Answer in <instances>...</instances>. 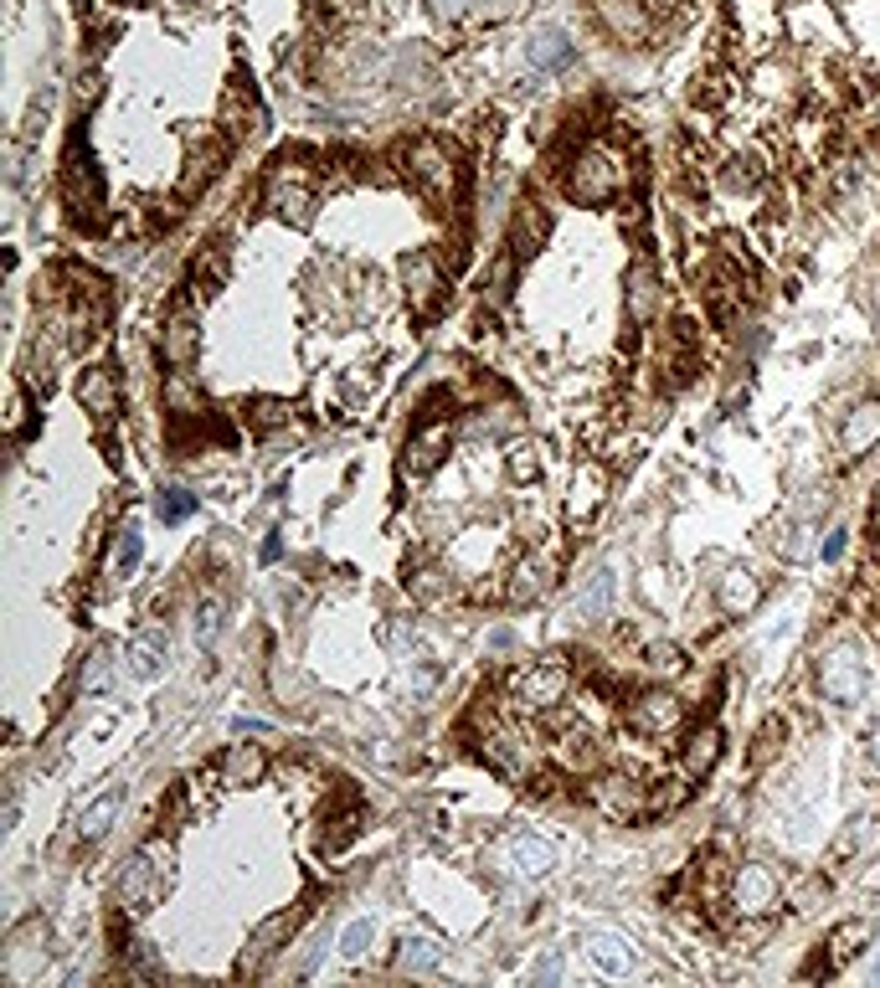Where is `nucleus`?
Instances as JSON below:
<instances>
[{
	"mask_svg": "<svg viewBox=\"0 0 880 988\" xmlns=\"http://www.w3.org/2000/svg\"><path fill=\"white\" fill-rule=\"evenodd\" d=\"M402 160H407L402 165L407 180H412L428 201L448 207V201L459 196V160H453V150H448L443 139H418V145H407Z\"/></svg>",
	"mask_w": 880,
	"mask_h": 988,
	"instance_id": "4",
	"label": "nucleus"
},
{
	"mask_svg": "<svg viewBox=\"0 0 880 988\" xmlns=\"http://www.w3.org/2000/svg\"><path fill=\"white\" fill-rule=\"evenodd\" d=\"M263 772H269V757H263L258 742H232L222 751V763H217V782L222 788H253V782H263Z\"/></svg>",
	"mask_w": 880,
	"mask_h": 988,
	"instance_id": "20",
	"label": "nucleus"
},
{
	"mask_svg": "<svg viewBox=\"0 0 880 988\" xmlns=\"http://www.w3.org/2000/svg\"><path fill=\"white\" fill-rule=\"evenodd\" d=\"M510 860H515V870L521 875H552V865H556V850L546 844V839H536V834H515L510 839Z\"/></svg>",
	"mask_w": 880,
	"mask_h": 988,
	"instance_id": "34",
	"label": "nucleus"
},
{
	"mask_svg": "<svg viewBox=\"0 0 880 988\" xmlns=\"http://www.w3.org/2000/svg\"><path fill=\"white\" fill-rule=\"evenodd\" d=\"M649 6H680V0H649Z\"/></svg>",
	"mask_w": 880,
	"mask_h": 988,
	"instance_id": "58",
	"label": "nucleus"
},
{
	"mask_svg": "<svg viewBox=\"0 0 880 988\" xmlns=\"http://www.w3.org/2000/svg\"><path fill=\"white\" fill-rule=\"evenodd\" d=\"M222 160H227V145L217 135L191 139V155H186V170H180V196L207 191L211 180H217V170H222Z\"/></svg>",
	"mask_w": 880,
	"mask_h": 988,
	"instance_id": "21",
	"label": "nucleus"
},
{
	"mask_svg": "<svg viewBox=\"0 0 880 988\" xmlns=\"http://www.w3.org/2000/svg\"><path fill=\"white\" fill-rule=\"evenodd\" d=\"M556 974H562V963H556V958H546V963H541V968H536V978H541V984H552Z\"/></svg>",
	"mask_w": 880,
	"mask_h": 988,
	"instance_id": "56",
	"label": "nucleus"
},
{
	"mask_svg": "<svg viewBox=\"0 0 880 988\" xmlns=\"http://www.w3.org/2000/svg\"><path fill=\"white\" fill-rule=\"evenodd\" d=\"M552 757L562 772H583V778H593L597 763H603V747L593 742V732H583V726H567V732L552 742Z\"/></svg>",
	"mask_w": 880,
	"mask_h": 988,
	"instance_id": "24",
	"label": "nucleus"
},
{
	"mask_svg": "<svg viewBox=\"0 0 880 988\" xmlns=\"http://www.w3.org/2000/svg\"><path fill=\"white\" fill-rule=\"evenodd\" d=\"M155 515H160L165 525L191 521V515H196V494H186V490H165L160 500H155Z\"/></svg>",
	"mask_w": 880,
	"mask_h": 988,
	"instance_id": "44",
	"label": "nucleus"
},
{
	"mask_svg": "<svg viewBox=\"0 0 880 988\" xmlns=\"http://www.w3.org/2000/svg\"><path fill=\"white\" fill-rule=\"evenodd\" d=\"M649 670L664 674V680H674V674H685V654H680L674 644H654L649 649Z\"/></svg>",
	"mask_w": 880,
	"mask_h": 988,
	"instance_id": "49",
	"label": "nucleus"
},
{
	"mask_svg": "<svg viewBox=\"0 0 880 988\" xmlns=\"http://www.w3.org/2000/svg\"><path fill=\"white\" fill-rule=\"evenodd\" d=\"M510 284H515V253L500 257V263L490 269V278H484V299H490V304H505L510 299Z\"/></svg>",
	"mask_w": 880,
	"mask_h": 988,
	"instance_id": "46",
	"label": "nucleus"
},
{
	"mask_svg": "<svg viewBox=\"0 0 880 988\" xmlns=\"http://www.w3.org/2000/svg\"><path fill=\"white\" fill-rule=\"evenodd\" d=\"M593 809L612 823H639L649 813V782H639L633 772H593L587 782Z\"/></svg>",
	"mask_w": 880,
	"mask_h": 988,
	"instance_id": "6",
	"label": "nucleus"
},
{
	"mask_svg": "<svg viewBox=\"0 0 880 988\" xmlns=\"http://www.w3.org/2000/svg\"><path fill=\"white\" fill-rule=\"evenodd\" d=\"M463 11H469V0H433V15H438V21H459Z\"/></svg>",
	"mask_w": 880,
	"mask_h": 988,
	"instance_id": "53",
	"label": "nucleus"
},
{
	"mask_svg": "<svg viewBox=\"0 0 880 988\" xmlns=\"http://www.w3.org/2000/svg\"><path fill=\"white\" fill-rule=\"evenodd\" d=\"M371 943H376V922H366V916H360V922H350V927H345L341 953H345V958H360V953H366Z\"/></svg>",
	"mask_w": 880,
	"mask_h": 988,
	"instance_id": "48",
	"label": "nucleus"
},
{
	"mask_svg": "<svg viewBox=\"0 0 880 988\" xmlns=\"http://www.w3.org/2000/svg\"><path fill=\"white\" fill-rule=\"evenodd\" d=\"M170 881H176V850H170V839H149V844H139V854L124 865V875H119V912L145 916L155 901H165Z\"/></svg>",
	"mask_w": 880,
	"mask_h": 988,
	"instance_id": "1",
	"label": "nucleus"
},
{
	"mask_svg": "<svg viewBox=\"0 0 880 988\" xmlns=\"http://www.w3.org/2000/svg\"><path fill=\"white\" fill-rule=\"evenodd\" d=\"M21 428H27V391L11 397V433H21Z\"/></svg>",
	"mask_w": 880,
	"mask_h": 988,
	"instance_id": "54",
	"label": "nucleus"
},
{
	"mask_svg": "<svg viewBox=\"0 0 880 988\" xmlns=\"http://www.w3.org/2000/svg\"><path fill=\"white\" fill-rule=\"evenodd\" d=\"M448 587H453V582H448V577H443V571H438V567H433V571H418V577H412V598L433 602V598H443Z\"/></svg>",
	"mask_w": 880,
	"mask_h": 988,
	"instance_id": "51",
	"label": "nucleus"
},
{
	"mask_svg": "<svg viewBox=\"0 0 880 988\" xmlns=\"http://www.w3.org/2000/svg\"><path fill=\"white\" fill-rule=\"evenodd\" d=\"M448 453H453V422L428 418L422 428H412V438H407V449H402V474L422 480V474H433V469L443 464Z\"/></svg>",
	"mask_w": 880,
	"mask_h": 988,
	"instance_id": "11",
	"label": "nucleus"
},
{
	"mask_svg": "<svg viewBox=\"0 0 880 988\" xmlns=\"http://www.w3.org/2000/svg\"><path fill=\"white\" fill-rule=\"evenodd\" d=\"M119 803H124L119 793H104L98 803H88V809H83V819H77V839H104L108 823H114V813H119Z\"/></svg>",
	"mask_w": 880,
	"mask_h": 988,
	"instance_id": "40",
	"label": "nucleus"
},
{
	"mask_svg": "<svg viewBox=\"0 0 880 988\" xmlns=\"http://www.w3.org/2000/svg\"><path fill=\"white\" fill-rule=\"evenodd\" d=\"M263 207L289 227H310L314 222V207H319V191H314V176L310 165L298 160H279L263 180Z\"/></svg>",
	"mask_w": 880,
	"mask_h": 988,
	"instance_id": "3",
	"label": "nucleus"
},
{
	"mask_svg": "<svg viewBox=\"0 0 880 988\" xmlns=\"http://www.w3.org/2000/svg\"><path fill=\"white\" fill-rule=\"evenodd\" d=\"M695 366H701V350H695V329L680 319V325H670V329H664V340H659V371H664L674 387H680V381H685Z\"/></svg>",
	"mask_w": 880,
	"mask_h": 988,
	"instance_id": "22",
	"label": "nucleus"
},
{
	"mask_svg": "<svg viewBox=\"0 0 880 988\" xmlns=\"http://www.w3.org/2000/svg\"><path fill=\"white\" fill-rule=\"evenodd\" d=\"M876 443H880V402H860L839 428V449H845V459H860Z\"/></svg>",
	"mask_w": 880,
	"mask_h": 988,
	"instance_id": "27",
	"label": "nucleus"
},
{
	"mask_svg": "<svg viewBox=\"0 0 880 988\" xmlns=\"http://www.w3.org/2000/svg\"><path fill=\"white\" fill-rule=\"evenodd\" d=\"M876 978H880V958H876Z\"/></svg>",
	"mask_w": 880,
	"mask_h": 988,
	"instance_id": "59",
	"label": "nucleus"
},
{
	"mask_svg": "<svg viewBox=\"0 0 880 988\" xmlns=\"http://www.w3.org/2000/svg\"><path fill=\"white\" fill-rule=\"evenodd\" d=\"M289 418H294V402H284V397H258V402L242 407V422H248L253 433H273V428H284Z\"/></svg>",
	"mask_w": 880,
	"mask_h": 988,
	"instance_id": "36",
	"label": "nucleus"
},
{
	"mask_svg": "<svg viewBox=\"0 0 880 988\" xmlns=\"http://www.w3.org/2000/svg\"><path fill=\"white\" fill-rule=\"evenodd\" d=\"M608 602H612V577H608V571H597L593 587H587L583 598H577V613L603 618V613H608Z\"/></svg>",
	"mask_w": 880,
	"mask_h": 988,
	"instance_id": "45",
	"label": "nucleus"
},
{
	"mask_svg": "<svg viewBox=\"0 0 880 988\" xmlns=\"http://www.w3.org/2000/svg\"><path fill=\"white\" fill-rule=\"evenodd\" d=\"M783 901V881H777V870L773 865H762V860H752V865H736V881H732V906L742 916H767Z\"/></svg>",
	"mask_w": 880,
	"mask_h": 988,
	"instance_id": "10",
	"label": "nucleus"
},
{
	"mask_svg": "<svg viewBox=\"0 0 880 988\" xmlns=\"http://www.w3.org/2000/svg\"><path fill=\"white\" fill-rule=\"evenodd\" d=\"M217 633H222V598L201 602V613H196V639L201 644H217Z\"/></svg>",
	"mask_w": 880,
	"mask_h": 988,
	"instance_id": "50",
	"label": "nucleus"
},
{
	"mask_svg": "<svg viewBox=\"0 0 880 988\" xmlns=\"http://www.w3.org/2000/svg\"><path fill=\"white\" fill-rule=\"evenodd\" d=\"M783 742H788V721H783V716H767V721H762V732H757V747H752V767H767V763H773Z\"/></svg>",
	"mask_w": 880,
	"mask_h": 988,
	"instance_id": "41",
	"label": "nucleus"
},
{
	"mask_svg": "<svg viewBox=\"0 0 880 988\" xmlns=\"http://www.w3.org/2000/svg\"><path fill=\"white\" fill-rule=\"evenodd\" d=\"M62 201L73 211L77 222H93L104 211V180L93 170V155L88 150H67V165H62Z\"/></svg>",
	"mask_w": 880,
	"mask_h": 988,
	"instance_id": "8",
	"label": "nucleus"
},
{
	"mask_svg": "<svg viewBox=\"0 0 880 988\" xmlns=\"http://www.w3.org/2000/svg\"><path fill=\"white\" fill-rule=\"evenodd\" d=\"M104 674H108V654H93L88 674H83V690H98V685H104Z\"/></svg>",
	"mask_w": 880,
	"mask_h": 988,
	"instance_id": "52",
	"label": "nucleus"
},
{
	"mask_svg": "<svg viewBox=\"0 0 880 988\" xmlns=\"http://www.w3.org/2000/svg\"><path fill=\"white\" fill-rule=\"evenodd\" d=\"M196 350H201L196 315H191V304H186V299H176V309L165 315V329H160V356H165V366L186 371V366L196 360Z\"/></svg>",
	"mask_w": 880,
	"mask_h": 988,
	"instance_id": "16",
	"label": "nucleus"
},
{
	"mask_svg": "<svg viewBox=\"0 0 880 988\" xmlns=\"http://www.w3.org/2000/svg\"><path fill=\"white\" fill-rule=\"evenodd\" d=\"M587 958L608 978H618L633 968V943H628L624 932H593V937H587Z\"/></svg>",
	"mask_w": 880,
	"mask_h": 988,
	"instance_id": "29",
	"label": "nucleus"
},
{
	"mask_svg": "<svg viewBox=\"0 0 880 988\" xmlns=\"http://www.w3.org/2000/svg\"><path fill=\"white\" fill-rule=\"evenodd\" d=\"M870 763L880 767V721H876V732H870Z\"/></svg>",
	"mask_w": 880,
	"mask_h": 988,
	"instance_id": "57",
	"label": "nucleus"
},
{
	"mask_svg": "<svg viewBox=\"0 0 880 988\" xmlns=\"http://www.w3.org/2000/svg\"><path fill=\"white\" fill-rule=\"evenodd\" d=\"M721 751H726V742H721V726H701V732H690L685 736V751H680V767H685V778H711L721 763Z\"/></svg>",
	"mask_w": 880,
	"mask_h": 988,
	"instance_id": "26",
	"label": "nucleus"
},
{
	"mask_svg": "<svg viewBox=\"0 0 880 988\" xmlns=\"http://www.w3.org/2000/svg\"><path fill=\"white\" fill-rule=\"evenodd\" d=\"M567 690H572V670L562 664V654L521 664V670L510 674V701L521 705V711H552V705L567 701Z\"/></svg>",
	"mask_w": 880,
	"mask_h": 988,
	"instance_id": "5",
	"label": "nucleus"
},
{
	"mask_svg": "<svg viewBox=\"0 0 880 988\" xmlns=\"http://www.w3.org/2000/svg\"><path fill=\"white\" fill-rule=\"evenodd\" d=\"M160 659H165V639H160V633H139L135 644H129V674L155 680V674H160Z\"/></svg>",
	"mask_w": 880,
	"mask_h": 988,
	"instance_id": "38",
	"label": "nucleus"
},
{
	"mask_svg": "<svg viewBox=\"0 0 880 988\" xmlns=\"http://www.w3.org/2000/svg\"><path fill=\"white\" fill-rule=\"evenodd\" d=\"M757 602H762L757 571H746V567H726V571H721V582H716V608H721V613H726V618H746Z\"/></svg>",
	"mask_w": 880,
	"mask_h": 988,
	"instance_id": "23",
	"label": "nucleus"
},
{
	"mask_svg": "<svg viewBox=\"0 0 880 988\" xmlns=\"http://www.w3.org/2000/svg\"><path fill=\"white\" fill-rule=\"evenodd\" d=\"M438 963H443L438 937H428V932H407L402 947H397V968H402V974H433Z\"/></svg>",
	"mask_w": 880,
	"mask_h": 988,
	"instance_id": "33",
	"label": "nucleus"
},
{
	"mask_svg": "<svg viewBox=\"0 0 880 988\" xmlns=\"http://www.w3.org/2000/svg\"><path fill=\"white\" fill-rule=\"evenodd\" d=\"M732 881H736V865L726 854H705L701 865H695V891H701L705 906H721V901H732Z\"/></svg>",
	"mask_w": 880,
	"mask_h": 988,
	"instance_id": "28",
	"label": "nucleus"
},
{
	"mask_svg": "<svg viewBox=\"0 0 880 988\" xmlns=\"http://www.w3.org/2000/svg\"><path fill=\"white\" fill-rule=\"evenodd\" d=\"M628 186V160L612 145H587L567 170V196L583 207H603Z\"/></svg>",
	"mask_w": 880,
	"mask_h": 988,
	"instance_id": "2",
	"label": "nucleus"
},
{
	"mask_svg": "<svg viewBox=\"0 0 880 988\" xmlns=\"http://www.w3.org/2000/svg\"><path fill=\"white\" fill-rule=\"evenodd\" d=\"M525 57H531V67H562V62L572 57V42H567V31L562 27H536L531 36H525Z\"/></svg>",
	"mask_w": 880,
	"mask_h": 988,
	"instance_id": "31",
	"label": "nucleus"
},
{
	"mask_svg": "<svg viewBox=\"0 0 880 988\" xmlns=\"http://www.w3.org/2000/svg\"><path fill=\"white\" fill-rule=\"evenodd\" d=\"M77 407H83L98 428H108V422L119 418L124 387H119V376H114V366H88V371L77 376Z\"/></svg>",
	"mask_w": 880,
	"mask_h": 988,
	"instance_id": "15",
	"label": "nucleus"
},
{
	"mask_svg": "<svg viewBox=\"0 0 880 988\" xmlns=\"http://www.w3.org/2000/svg\"><path fill=\"white\" fill-rule=\"evenodd\" d=\"M659 304H664V284H659V269L649 257H639L633 269L624 273V315L628 325H654L659 319Z\"/></svg>",
	"mask_w": 880,
	"mask_h": 988,
	"instance_id": "14",
	"label": "nucleus"
},
{
	"mask_svg": "<svg viewBox=\"0 0 880 988\" xmlns=\"http://www.w3.org/2000/svg\"><path fill=\"white\" fill-rule=\"evenodd\" d=\"M402 284H407V299H412V309H418L422 319H433V315H438V304H443V294H448L443 263H438L433 253H412V257H402Z\"/></svg>",
	"mask_w": 880,
	"mask_h": 988,
	"instance_id": "13",
	"label": "nucleus"
},
{
	"mask_svg": "<svg viewBox=\"0 0 880 988\" xmlns=\"http://www.w3.org/2000/svg\"><path fill=\"white\" fill-rule=\"evenodd\" d=\"M139 551H145V540H139V525L135 521H124L119 525V536H114V546H108V577L114 582H129L135 577V567H139Z\"/></svg>",
	"mask_w": 880,
	"mask_h": 988,
	"instance_id": "32",
	"label": "nucleus"
},
{
	"mask_svg": "<svg viewBox=\"0 0 880 988\" xmlns=\"http://www.w3.org/2000/svg\"><path fill=\"white\" fill-rule=\"evenodd\" d=\"M191 284H196V294H217V288L227 284V248H207V253L196 257Z\"/></svg>",
	"mask_w": 880,
	"mask_h": 988,
	"instance_id": "39",
	"label": "nucleus"
},
{
	"mask_svg": "<svg viewBox=\"0 0 880 988\" xmlns=\"http://www.w3.org/2000/svg\"><path fill=\"white\" fill-rule=\"evenodd\" d=\"M762 176H767V170H762L757 155H736V160L726 165V186H732V191H757Z\"/></svg>",
	"mask_w": 880,
	"mask_h": 988,
	"instance_id": "43",
	"label": "nucleus"
},
{
	"mask_svg": "<svg viewBox=\"0 0 880 988\" xmlns=\"http://www.w3.org/2000/svg\"><path fill=\"white\" fill-rule=\"evenodd\" d=\"M603 494H608V469H603V464H577L572 490H567V515L577 525L593 521L597 505H603Z\"/></svg>",
	"mask_w": 880,
	"mask_h": 988,
	"instance_id": "25",
	"label": "nucleus"
},
{
	"mask_svg": "<svg viewBox=\"0 0 880 988\" xmlns=\"http://www.w3.org/2000/svg\"><path fill=\"white\" fill-rule=\"evenodd\" d=\"M546 238H552V211L541 207L536 196H525L515 207V222H510V248H515V257H536Z\"/></svg>",
	"mask_w": 880,
	"mask_h": 988,
	"instance_id": "19",
	"label": "nucleus"
},
{
	"mask_svg": "<svg viewBox=\"0 0 880 988\" xmlns=\"http://www.w3.org/2000/svg\"><path fill=\"white\" fill-rule=\"evenodd\" d=\"M680 721H685V711H680V701H674L670 690H639L633 701H628L624 711V726L633 736H649V742H664V736L680 732Z\"/></svg>",
	"mask_w": 880,
	"mask_h": 988,
	"instance_id": "7",
	"label": "nucleus"
},
{
	"mask_svg": "<svg viewBox=\"0 0 880 988\" xmlns=\"http://www.w3.org/2000/svg\"><path fill=\"white\" fill-rule=\"evenodd\" d=\"M217 124H222V135L227 139H258V129H263V104L253 98V88L248 83H232V88L222 93V114H217Z\"/></svg>",
	"mask_w": 880,
	"mask_h": 988,
	"instance_id": "18",
	"label": "nucleus"
},
{
	"mask_svg": "<svg viewBox=\"0 0 880 988\" xmlns=\"http://www.w3.org/2000/svg\"><path fill=\"white\" fill-rule=\"evenodd\" d=\"M603 11V21H608L624 42H639V36H649V0H603L597 6Z\"/></svg>",
	"mask_w": 880,
	"mask_h": 988,
	"instance_id": "30",
	"label": "nucleus"
},
{
	"mask_svg": "<svg viewBox=\"0 0 880 988\" xmlns=\"http://www.w3.org/2000/svg\"><path fill=\"white\" fill-rule=\"evenodd\" d=\"M870 943V922L866 916H850V922H839L835 932H829V968H845L850 958H860V947Z\"/></svg>",
	"mask_w": 880,
	"mask_h": 988,
	"instance_id": "35",
	"label": "nucleus"
},
{
	"mask_svg": "<svg viewBox=\"0 0 880 988\" xmlns=\"http://www.w3.org/2000/svg\"><path fill=\"white\" fill-rule=\"evenodd\" d=\"M866 659L855 654V649H829V654H824V664H819V685H824V695H829V701L835 705H855L860 701V695H866Z\"/></svg>",
	"mask_w": 880,
	"mask_h": 988,
	"instance_id": "12",
	"label": "nucleus"
},
{
	"mask_svg": "<svg viewBox=\"0 0 880 988\" xmlns=\"http://www.w3.org/2000/svg\"><path fill=\"white\" fill-rule=\"evenodd\" d=\"M165 407H170V412H176L180 422H191V418H201V412H207V402H201V391L191 387V381H186V376H170V381H165Z\"/></svg>",
	"mask_w": 880,
	"mask_h": 988,
	"instance_id": "37",
	"label": "nucleus"
},
{
	"mask_svg": "<svg viewBox=\"0 0 880 988\" xmlns=\"http://www.w3.org/2000/svg\"><path fill=\"white\" fill-rule=\"evenodd\" d=\"M556 571H562V551H556V546H546L541 556L515 561V571H510V598H515V602L546 598V592L556 587Z\"/></svg>",
	"mask_w": 880,
	"mask_h": 988,
	"instance_id": "17",
	"label": "nucleus"
},
{
	"mask_svg": "<svg viewBox=\"0 0 880 988\" xmlns=\"http://www.w3.org/2000/svg\"><path fill=\"white\" fill-rule=\"evenodd\" d=\"M98 98V77H83V88H77V108H93Z\"/></svg>",
	"mask_w": 880,
	"mask_h": 988,
	"instance_id": "55",
	"label": "nucleus"
},
{
	"mask_svg": "<svg viewBox=\"0 0 880 988\" xmlns=\"http://www.w3.org/2000/svg\"><path fill=\"white\" fill-rule=\"evenodd\" d=\"M129 6H145V0H129Z\"/></svg>",
	"mask_w": 880,
	"mask_h": 988,
	"instance_id": "60",
	"label": "nucleus"
},
{
	"mask_svg": "<svg viewBox=\"0 0 880 988\" xmlns=\"http://www.w3.org/2000/svg\"><path fill=\"white\" fill-rule=\"evenodd\" d=\"M505 474L515 484L541 480V449H536V443H515V449H510V459H505Z\"/></svg>",
	"mask_w": 880,
	"mask_h": 988,
	"instance_id": "42",
	"label": "nucleus"
},
{
	"mask_svg": "<svg viewBox=\"0 0 880 988\" xmlns=\"http://www.w3.org/2000/svg\"><path fill=\"white\" fill-rule=\"evenodd\" d=\"M685 803V782L680 778H659V788H649V813H670Z\"/></svg>",
	"mask_w": 880,
	"mask_h": 988,
	"instance_id": "47",
	"label": "nucleus"
},
{
	"mask_svg": "<svg viewBox=\"0 0 880 988\" xmlns=\"http://www.w3.org/2000/svg\"><path fill=\"white\" fill-rule=\"evenodd\" d=\"M298 922H304V912H273V916H263V922L253 927V937H248V947H242L238 974H242V978L263 974V968H269V963L289 947V937L298 932Z\"/></svg>",
	"mask_w": 880,
	"mask_h": 988,
	"instance_id": "9",
	"label": "nucleus"
}]
</instances>
